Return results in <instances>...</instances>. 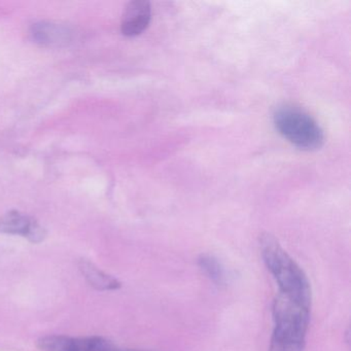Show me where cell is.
I'll use <instances>...</instances> for the list:
<instances>
[{"instance_id": "cell-1", "label": "cell", "mask_w": 351, "mask_h": 351, "mask_svg": "<svg viewBox=\"0 0 351 351\" xmlns=\"http://www.w3.org/2000/svg\"><path fill=\"white\" fill-rule=\"evenodd\" d=\"M260 242L265 264L276 280L279 291L311 305L310 282L299 265L270 234H263Z\"/></svg>"}, {"instance_id": "cell-2", "label": "cell", "mask_w": 351, "mask_h": 351, "mask_svg": "<svg viewBox=\"0 0 351 351\" xmlns=\"http://www.w3.org/2000/svg\"><path fill=\"white\" fill-rule=\"evenodd\" d=\"M279 134L302 151H316L324 143V133L307 112L293 106L279 108L273 116Z\"/></svg>"}, {"instance_id": "cell-3", "label": "cell", "mask_w": 351, "mask_h": 351, "mask_svg": "<svg viewBox=\"0 0 351 351\" xmlns=\"http://www.w3.org/2000/svg\"><path fill=\"white\" fill-rule=\"evenodd\" d=\"M310 308L311 305L279 291L273 305L275 328L272 341L304 345L309 326Z\"/></svg>"}, {"instance_id": "cell-4", "label": "cell", "mask_w": 351, "mask_h": 351, "mask_svg": "<svg viewBox=\"0 0 351 351\" xmlns=\"http://www.w3.org/2000/svg\"><path fill=\"white\" fill-rule=\"evenodd\" d=\"M38 348L44 351H112L116 346L108 339L99 336L71 337L52 335L38 341Z\"/></svg>"}, {"instance_id": "cell-5", "label": "cell", "mask_w": 351, "mask_h": 351, "mask_svg": "<svg viewBox=\"0 0 351 351\" xmlns=\"http://www.w3.org/2000/svg\"><path fill=\"white\" fill-rule=\"evenodd\" d=\"M0 233L23 236L32 243L44 241L47 236L46 230L36 219L17 210L0 217Z\"/></svg>"}, {"instance_id": "cell-6", "label": "cell", "mask_w": 351, "mask_h": 351, "mask_svg": "<svg viewBox=\"0 0 351 351\" xmlns=\"http://www.w3.org/2000/svg\"><path fill=\"white\" fill-rule=\"evenodd\" d=\"M152 19L151 3L145 0H133L125 8L121 30L125 36L133 38L143 34Z\"/></svg>"}, {"instance_id": "cell-7", "label": "cell", "mask_w": 351, "mask_h": 351, "mask_svg": "<svg viewBox=\"0 0 351 351\" xmlns=\"http://www.w3.org/2000/svg\"><path fill=\"white\" fill-rule=\"evenodd\" d=\"M32 40L44 47L66 46L73 40V32L64 24L38 22L30 29Z\"/></svg>"}, {"instance_id": "cell-8", "label": "cell", "mask_w": 351, "mask_h": 351, "mask_svg": "<svg viewBox=\"0 0 351 351\" xmlns=\"http://www.w3.org/2000/svg\"><path fill=\"white\" fill-rule=\"evenodd\" d=\"M79 268L89 285L98 291H116L122 287L118 279L100 270L90 261L81 260Z\"/></svg>"}, {"instance_id": "cell-9", "label": "cell", "mask_w": 351, "mask_h": 351, "mask_svg": "<svg viewBox=\"0 0 351 351\" xmlns=\"http://www.w3.org/2000/svg\"><path fill=\"white\" fill-rule=\"evenodd\" d=\"M198 265L201 270L217 285H223L227 280L225 268L215 256L202 254L199 258Z\"/></svg>"}, {"instance_id": "cell-10", "label": "cell", "mask_w": 351, "mask_h": 351, "mask_svg": "<svg viewBox=\"0 0 351 351\" xmlns=\"http://www.w3.org/2000/svg\"><path fill=\"white\" fill-rule=\"evenodd\" d=\"M112 351H145V350H136V349H121L118 346L114 347Z\"/></svg>"}]
</instances>
